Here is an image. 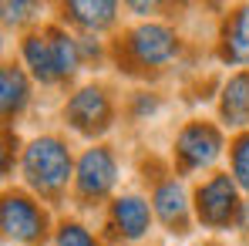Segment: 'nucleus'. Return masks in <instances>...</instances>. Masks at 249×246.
<instances>
[{"label":"nucleus","instance_id":"5","mask_svg":"<svg viewBox=\"0 0 249 246\" xmlns=\"http://www.w3.org/2000/svg\"><path fill=\"white\" fill-rule=\"evenodd\" d=\"M115 179H118V165H115V155H111L108 149L98 145V149H88L81 155L74 182H78V192H81L84 199H101V196H108L111 186H115Z\"/></svg>","mask_w":249,"mask_h":246},{"label":"nucleus","instance_id":"2","mask_svg":"<svg viewBox=\"0 0 249 246\" xmlns=\"http://www.w3.org/2000/svg\"><path fill=\"white\" fill-rule=\"evenodd\" d=\"M44 212L37 203H31L27 196L20 192H10L3 196L0 206V226H3V236L14 240V243H37L44 236Z\"/></svg>","mask_w":249,"mask_h":246},{"label":"nucleus","instance_id":"10","mask_svg":"<svg viewBox=\"0 0 249 246\" xmlns=\"http://www.w3.org/2000/svg\"><path fill=\"white\" fill-rule=\"evenodd\" d=\"M222 54L232 64H249V7H239L222 31Z\"/></svg>","mask_w":249,"mask_h":246},{"label":"nucleus","instance_id":"17","mask_svg":"<svg viewBox=\"0 0 249 246\" xmlns=\"http://www.w3.org/2000/svg\"><path fill=\"white\" fill-rule=\"evenodd\" d=\"M27 10H34V3H3V20L7 24H20L27 17Z\"/></svg>","mask_w":249,"mask_h":246},{"label":"nucleus","instance_id":"15","mask_svg":"<svg viewBox=\"0 0 249 246\" xmlns=\"http://www.w3.org/2000/svg\"><path fill=\"white\" fill-rule=\"evenodd\" d=\"M232 175L243 189H249V135H243L232 145Z\"/></svg>","mask_w":249,"mask_h":246},{"label":"nucleus","instance_id":"11","mask_svg":"<svg viewBox=\"0 0 249 246\" xmlns=\"http://www.w3.org/2000/svg\"><path fill=\"white\" fill-rule=\"evenodd\" d=\"M24 61H27V68L34 71V78L44 81V84L61 78V75H57V61H54V47H51V38H47V34H31V38L24 41Z\"/></svg>","mask_w":249,"mask_h":246},{"label":"nucleus","instance_id":"3","mask_svg":"<svg viewBox=\"0 0 249 246\" xmlns=\"http://www.w3.org/2000/svg\"><path fill=\"white\" fill-rule=\"evenodd\" d=\"M196 209L206 226H229V219H236V212H239L236 182L229 175H212L196 192Z\"/></svg>","mask_w":249,"mask_h":246},{"label":"nucleus","instance_id":"6","mask_svg":"<svg viewBox=\"0 0 249 246\" xmlns=\"http://www.w3.org/2000/svg\"><path fill=\"white\" fill-rule=\"evenodd\" d=\"M128 51L138 64L145 68H159V64H168L178 51V38L162 27V24H142L138 31H131L128 38Z\"/></svg>","mask_w":249,"mask_h":246},{"label":"nucleus","instance_id":"16","mask_svg":"<svg viewBox=\"0 0 249 246\" xmlns=\"http://www.w3.org/2000/svg\"><path fill=\"white\" fill-rule=\"evenodd\" d=\"M57 246H98L94 243V236L78 226V223H64L61 229H57Z\"/></svg>","mask_w":249,"mask_h":246},{"label":"nucleus","instance_id":"4","mask_svg":"<svg viewBox=\"0 0 249 246\" xmlns=\"http://www.w3.org/2000/svg\"><path fill=\"white\" fill-rule=\"evenodd\" d=\"M222 152V138L219 132L206 122H192L182 128L178 142H175V155H178V165L182 169H206V165L215 162V155Z\"/></svg>","mask_w":249,"mask_h":246},{"label":"nucleus","instance_id":"14","mask_svg":"<svg viewBox=\"0 0 249 246\" xmlns=\"http://www.w3.org/2000/svg\"><path fill=\"white\" fill-rule=\"evenodd\" d=\"M115 3H105V0H78V3H68V14L71 20H78L88 31H101L115 20Z\"/></svg>","mask_w":249,"mask_h":246},{"label":"nucleus","instance_id":"8","mask_svg":"<svg viewBox=\"0 0 249 246\" xmlns=\"http://www.w3.org/2000/svg\"><path fill=\"white\" fill-rule=\"evenodd\" d=\"M155 212H159V219L165 223L172 233H185V226H189V203H185V189H182V182H175V179H165L159 189H155Z\"/></svg>","mask_w":249,"mask_h":246},{"label":"nucleus","instance_id":"7","mask_svg":"<svg viewBox=\"0 0 249 246\" xmlns=\"http://www.w3.org/2000/svg\"><path fill=\"white\" fill-rule=\"evenodd\" d=\"M108 115H111V105L101 88H81L68 101V122L78 132H101L108 125Z\"/></svg>","mask_w":249,"mask_h":246},{"label":"nucleus","instance_id":"13","mask_svg":"<svg viewBox=\"0 0 249 246\" xmlns=\"http://www.w3.org/2000/svg\"><path fill=\"white\" fill-rule=\"evenodd\" d=\"M0 105H3V115L7 118H14L27 105V78L14 64H7L3 75H0Z\"/></svg>","mask_w":249,"mask_h":246},{"label":"nucleus","instance_id":"9","mask_svg":"<svg viewBox=\"0 0 249 246\" xmlns=\"http://www.w3.org/2000/svg\"><path fill=\"white\" fill-rule=\"evenodd\" d=\"M111 223L115 229L122 233L124 240H138L148 233V223H152V212H148V203L138 199V196H122L111 206Z\"/></svg>","mask_w":249,"mask_h":246},{"label":"nucleus","instance_id":"12","mask_svg":"<svg viewBox=\"0 0 249 246\" xmlns=\"http://www.w3.org/2000/svg\"><path fill=\"white\" fill-rule=\"evenodd\" d=\"M222 118L229 125L249 122V75H236L222 88Z\"/></svg>","mask_w":249,"mask_h":246},{"label":"nucleus","instance_id":"1","mask_svg":"<svg viewBox=\"0 0 249 246\" xmlns=\"http://www.w3.org/2000/svg\"><path fill=\"white\" fill-rule=\"evenodd\" d=\"M24 175L27 182L44 192V196H57L68 186L71 175V155L57 138H37L27 145L24 152Z\"/></svg>","mask_w":249,"mask_h":246}]
</instances>
